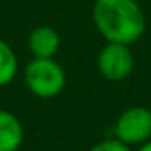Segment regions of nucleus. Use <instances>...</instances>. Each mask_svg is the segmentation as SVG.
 Instances as JSON below:
<instances>
[{
	"label": "nucleus",
	"instance_id": "nucleus-1",
	"mask_svg": "<svg viewBox=\"0 0 151 151\" xmlns=\"http://www.w3.org/2000/svg\"><path fill=\"white\" fill-rule=\"evenodd\" d=\"M91 16L107 42L132 46L146 32V16L137 0H95Z\"/></svg>",
	"mask_w": 151,
	"mask_h": 151
},
{
	"label": "nucleus",
	"instance_id": "nucleus-2",
	"mask_svg": "<svg viewBox=\"0 0 151 151\" xmlns=\"http://www.w3.org/2000/svg\"><path fill=\"white\" fill-rule=\"evenodd\" d=\"M65 70L55 58H34L25 69V84L39 99H53L65 88Z\"/></svg>",
	"mask_w": 151,
	"mask_h": 151
},
{
	"label": "nucleus",
	"instance_id": "nucleus-3",
	"mask_svg": "<svg viewBox=\"0 0 151 151\" xmlns=\"http://www.w3.org/2000/svg\"><path fill=\"white\" fill-rule=\"evenodd\" d=\"M114 135L130 148L148 142L151 139V111L142 106L128 107L116 119Z\"/></svg>",
	"mask_w": 151,
	"mask_h": 151
},
{
	"label": "nucleus",
	"instance_id": "nucleus-4",
	"mask_svg": "<svg viewBox=\"0 0 151 151\" xmlns=\"http://www.w3.org/2000/svg\"><path fill=\"white\" fill-rule=\"evenodd\" d=\"M99 72L109 81H123L134 70V55L128 44L107 42L97 56Z\"/></svg>",
	"mask_w": 151,
	"mask_h": 151
},
{
	"label": "nucleus",
	"instance_id": "nucleus-5",
	"mask_svg": "<svg viewBox=\"0 0 151 151\" xmlns=\"http://www.w3.org/2000/svg\"><path fill=\"white\" fill-rule=\"evenodd\" d=\"M60 34L47 25L35 27L28 35V47L34 58H55L60 49Z\"/></svg>",
	"mask_w": 151,
	"mask_h": 151
},
{
	"label": "nucleus",
	"instance_id": "nucleus-6",
	"mask_svg": "<svg viewBox=\"0 0 151 151\" xmlns=\"http://www.w3.org/2000/svg\"><path fill=\"white\" fill-rule=\"evenodd\" d=\"M25 130L12 113L0 109V151H18L23 144Z\"/></svg>",
	"mask_w": 151,
	"mask_h": 151
},
{
	"label": "nucleus",
	"instance_id": "nucleus-7",
	"mask_svg": "<svg viewBox=\"0 0 151 151\" xmlns=\"http://www.w3.org/2000/svg\"><path fill=\"white\" fill-rule=\"evenodd\" d=\"M18 72V56L14 49L0 39V86H7L12 83Z\"/></svg>",
	"mask_w": 151,
	"mask_h": 151
},
{
	"label": "nucleus",
	"instance_id": "nucleus-8",
	"mask_svg": "<svg viewBox=\"0 0 151 151\" xmlns=\"http://www.w3.org/2000/svg\"><path fill=\"white\" fill-rule=\"evenodd\" d=\"M88 151H132L130 146H127L125 142H121L119 139H107V141H102L95 146H91Z\"/></svg>",
	"mask_w": 151,
	"mask_h": 151
},
{
	"label": "nucleus",
	"instance_id": "nucleus-9",
	"mask_svg": "<svg viewBox=\"0 0 151 151\" xmlns=\"http://www.w3.org/2000/svg\"><path fill=\"white\" fill-rule=\"evenodd\" d=\"M139 151H151V139L148 141V142L141 144V146H139Z\"/></svg>",
	"mask_w": 151,
	"mask_h": 151
}]
</instances>
